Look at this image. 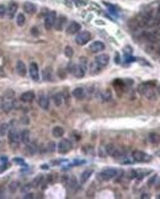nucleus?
Listing matches in <instances>:
<instances>
[{
    "label": "nucleus",
    "instance_id": "obj_18",
    "mask_svg": "<svg viewBox=\"0 0 160 199\" xmlns=\"http://www.w3.org/2000/svg\"><path fill=\"white\" fill-rule=\"evenodd\" d=\"M71 94H73V96H74L75 99L78 100H83L85 97V90H84L83 87H76V89H74Z\"/></svg>",
    "mask_w": 160,
    "mask_h": 199
},
{
    "label": "nucleus",
    "instance_id": "obj_37",
    "mask_svg": "<svg viewBox=\"0 0 160 199\" xmlns=\"http://www.w3.org/2000/svg\"><path fill=\"white\" fill-rule=\"evenodd\" d=\"M75 2H76L78 5H85V4H86L85 0H75Z\"/></svg>",
    "mask_w": 160,
    "mask_h": 199
},
{
    "label": "nucleus",
    "instance_id": "obj_39",
    "mask_svg": "<svg viewBox=\"0 0 160 199\" xmlns=\"http://www.w3.org/2000/svg\"><path fill=\"white\" fill-rule=\"evenodd\" d=\"M115 62H116L117 64H120V62H121V60H120V54H116V57H115Z\"/></svg>",
    "mask_w": 160,
    "mask_h": 199
},
{
    "label": "nucleus",
    "instance_id": "obj_21",
    "mask_svg": "<svg viewBox=\"0 0 160 199\" xmlns=\"http://www.w3.org/2000/svg\"><path fill=\"white\" fill-rule=\"evenodd\" d=\"M66 187H68V191H70V192H74V191L76 189V187H78V182H76L75 177H71V178H69V179H68V182H66Z\"/></svg>",
    "mask_w": 160,
    "mask_h": 199
},
{
    "label": "nucleus",
    "instance_id": "obj_7",
    "mask_svg": "<svg viewBox=\"0 0 160 199\" xmlns=\"http://www.w3.org/2000/svg\"><path fill=\"white\" fill-rule=\"evenodd\" d=\"M71 73H73V75H74L75 77H78V79H81V77L85 76V69L80 65V64H75V65L71 66Z\"/></svg>",
    "mask_w": 160,
    "mask_h": 199
},
{
    "label": "nucleus",
    "instance_id": "obj_9",
    "mask_svg": "<svg viewBox=\"0 0 160 199\" xmlns=\"http://www.w3.org/2000/svg\"><path fill=\"white\" fill-rule=\"evenodd\" d=\"M29 71H30V75H31L32 79H33L34 81H38V79H39V71H38L37 63H33V62H32L31 64H30V68H29Z\"/></svg>",
    "mask_w": 160,
    "mask_h": 199
},
{
    "label": "nucleus",
    "instance_id": "obj_22",
    "mask_svg": "<svg viewBox=\"0 0 160 199\" xmlns=\"http://www.w3.org/2000/svg\"><path fill=\"white\" fill-rule=\"evenodd\" d=\"M91 175H93V170H85L80 176V183H83V184L86 183L88 179L91 177Z\"/></svg>",
    "mask_w": 160,
    "mask_h": 199
},
{
    "label": "nucleus",
    "instance_id": "obj_41",
    "mask_svg": "<svg viewBox=\"0 0 160 199\" xmlns=\"http://www.w3.org/2000/svg\"><path fill=\"white\" fill-rule=\"evenodd\" d=\"M32 34H36V36H37V34H38V31H37V29H36V27H33V29H32Z\"/></svg>",
    "mask_w": 160,
    "mask_h": 199
},
{
    "label": "nucleus",
    "instance_id": "obj_38",
    "mask_svg": "<svg viewBox=\"0 0 160 199\" xmlns=\"http://www.w3.org/2000/svg\"><path fill=\"white\" fill-rule=\"evenodd\" d=\"M24 198H25V199H32V198H33V194H32V193H26Z\"/></svg>",
    "mask_w": 160,
    "mask_h": 199
},
{
    "label": "nucleus",
    "instance_id": "obj_46",
    "mask_svg": "<svg viewBox=\"0 0 160 199\" xmlns=\"http://www.w3.org/2000/svg\"><path fill=\"white\" fill-rule=\"evenodd\" d=\"M148 197H149L148 194H143V196H142V198H148Z\"/></svg>",
    "mask_w": 160,
    "mask_h": 199
},
{
    "label": "nucleus",
    "instance_id": "obj_24",
    "mask_svg": "<svg viewBox=\"0 0 160 199\" xmlns=\"http://www.w3.org/2000/svg\"><path fill=\"white\" fill-rule=\"evenodd\" d=\"M63 101L64 99H63V94H62V92H58V94H54V95H53V102H54L56 106H58V107L62 106Z\"/></svg>",
    "mask_w": 160,
    "mask_h": 199
},
{
    "label": "nucleus",
    "instance_id": "obj_32",
    "mask_svg": "<svg viewBox=\"0 0 160 199\" xmlns=\"http://www.w3.org/2000/svg\"><path fill=\"white\" fill-rule=\"evenodd\" d=\"M17 187H19V183H17V182H12V183L10 184V192H11V193L16 192V191H17Z\"/></svg>",
    "mask_w": 160,
    "mask_h": 199
},
{
    "label": "nucleus",
    "instance_id": "obj_28",
    "mask_svg": "<svg viewBox=\"0 0 160 199\" xmlns=\"http://www.w3.org/2000/svg\"><path fill=\"white\" fill-rule=\"evenodd\" d=\"M25 22H26L25 15H24V14H19V15H17V17H16V24H17L19 26H24V25H25Z\"/></svg>",
    "mask_w": 160,
    "mask_h": 199
},
{
    "label": "nucleus",
    "instance_id": "obj_4",
    "mask_svg": "<svg viewBox=\"0 0 160 199\" xmlns=\"http://www.w3.org/2000/svg\"><path fill=\"white\" fill-rule=\"evenodd\" d=\"M56 20H57L56 11H48L46 17H44V27H46V30H52L54 27Z\"/></svg>",
    "mask_w": 160,
    "mask_h": 199
},
{
    "label": "nucleus",
    "instance_id": "obj_45",
    "mask_svg": "<svg viewBox=\"0 0 160 199\" xmlns=\"http://www.w3.org/2000/svg\"><path fill=\"white\" fill-rule=\"evenodd\" d=\"M157 31L160 33V20H159V22H158V30H157Z\"/></svg>",
    "mask_w": 160,
    "mask_h": 199
},
{
    "label": "nucleus",
    "instance_id": "obj_6",
    "mask_svg": "<svg viewBox=\"0 0 160 199\" xmlns=\"http://www.w3.org/2000/svg\"><path fill=\"white\" fill-rule=\"evenodd\" d=\"M71 143H70V140H68V139H62L61 141H59V144H58V146H57V150H58V153L59 154H66V153H69L70 150H71Z\"/></svg>",
    "mask_w": 160,
    "mask_h": 199
},
{
    "label": "nucleus",
    "instance_id": "obj_29",
    "mask_svg": "<svg viewBox=\"0 0 160 199\" xmlns=\"http://www.w3.org/2000/svg\"><path fill=\"white\" fill-rule=\"evenodd\" d=\"M42 182H43V176H37V177L33 179L32 186H33V187H41Z\"/></svg>",
    "mask_w": 160,
    "mask_h": 199
},
{
    "label": "nucleus",
    "instance_id": "obj_2",
    "mask_svg": "<svg viewBox=\"0 0 160 199\" xmlns=\"http://www.w3.org/2000/svg\"><path fill=\"white\" fill-rule=\"evenodd\" d=\"M118 173H120V172H118L116 168H106V170L101 171V172L97 175V178H98V181L106 182V181H110V179L117 177Z\"/></svg>",
    "mask_w": 160,
    "mask_h": 199
},
{
    "label": "nucleus",
    "instance_id": "obj_17",
    "mask_svg": "<svg viewBox=\"0 0 160 199\" xmlns=\"http://www.w3.org/2000/svg\"><path fill=\"white\" fill-rule=\"evenodd\" d=\"M34 92H32V91H27V92H25V94H22L21 95V97L20 100L22 101V102H25V103H30L32 102L33 100H34Z\"/></svg>",
    "mask_w": 160,
    "mask_h": 199
},
{
    "label": "nucleus",
    "instance_id": "obj_8",
    "mask_svg": "<svg viewBox=\"0 0 160 199\" xmlns=\"http://www.w3.org/2000/svg\"><path fill=\"white\" fill-rule=\"evenodd\" d=\"M81 30V26H80V24H78V22H75V21H73V22H70L69 25H68V27H66V33L68 34H75V33H78L79 31Z\"/></svg>",
    "mask_w": 160,
    "mask_h": 199
},
{
    "label": "nucleus",
    "instance_id": "obj_25",
    "mask_svg": "<svg viewBox=\"0 0 160 199\" xmlns=\"http://www.w3.org/2000/svg\"><path fill=\"white\" fill-rule=\"evenodd\" d=\"M52 134H53L54 138H62L64 135V129L62 127L57 126V127H54V128L52 129Z\"/></svg>",
    "mask_w": 160,
    "mask_h": 199
},
{
    "label": "nucleus",
    "instance_id": "obj_20",
    "mask_svg": "<svg viewBox=\"0 0 160 199\" xmlns=\"http://www.w3.org/2000/svg\"><path fill=\"white\" fill-rule=\"evenodd\" d=\"M66 22V19L64 16H59L57 20H56V24H54V27L57 31H62L64 27V24Z\"/></svg>",
    "mask_w": 160,
    "mask_h": 199
},
{
    "label": "nucleus",
    "instance_id": "obj_34",
    "mask_svg": "<svg viewBox=\"0 0 160 199\" xmlns=\"http://www.w3.org/2000/svg\"><path fill=\"white\" fill-rule=\"evenodd\" d=\"M86 64H88V62H86V58H85V57H81V58H80V65L83 66L85 70H86Z\"/></svg>",
    "mask_w": 160,
    "mask_h": 199
},
{
    "label": "nucleus",
    "instance_id": "obj_11",
    "mask_svg": "<svg viewBox=\"0 0 160 199\" xmlns=\"http://www.w3.org/2000/svg\"><path fill=\"white\" fill-rule=\"evenodd\" d=\"M38 106H39L42 109H46V111L49 108V100H48V97H47L46 95L41 94V95L38 96Z\"/></svg>",
    "mask_w": 160,
    "mask_h": 199
},
{
    "label": "nucleus",
    "instance_id": "obj_5",
    "mask_svg": "<svg viewBox=\"0 0 160 199\" xmlns=\"http://www.w3.org/2000/svg\"><path fill=\"white\" fill-rule=\"evenodd\" d=\"M90 39H91V34L88 31H79L75 37V42L79 46H85Z\"/></svg>",
    "mask_w": 160,
    "mask_h": 199
},
{
    "label": "nucleus",
    "instance_id": "obj_10",
    "mask_svg": "<svg viewBox=\"0 0 160 199\" xmlns=\"http://www.w3.org/2000/svg\"><path fill=\"white\" fill-rule=\"evenodd\" d=\"M17 2H15V1H10V4H9V6L6 7V15L10 17V19H12L14 16H15V14H16V11H17Z\"/></svg>",
    "mask_w": 160,
    "mask_h": 199
},
{
    "label": "nucleus",
    "instance_id": "obj_35",
    "mask_svg": "<svg viewBox=\"0 0 160 199\" xmlns=\"http://www.w3.org/2000/svg\"><path fill=\"white\" fill-rule=\"evenodd\" d=\"M29 118L27 117H21V119H20V123L21 124H29Z\"/></svg>",
    "mask_w": 160,
    "mask_h": 199
},
{
    "label": "nucleus",
    "instance_id": "obj_44",
    "mask_svg": "<svg viewBox=\"0 0 160 199\" xmlns=\"http://www.w3.org/2000/svg\"><path fill=\"white\" fill-rule=\"evenodd\" d=\"M41 168H43V170H47V168H48V166H47V165H42V166H41Z\"/></svg>",
    "mask_w": 160,
    "mask_h": 199
},
{
    "label": "nucleus",
    "instance_id": "obj_15",
    "mask_svg": "<svg viewBox=\"0 0 160 199\" xmlns=\"http://www.w3.org/2000/svg\"><path fill=\"white\" fill-rule=\"evenodd\" d=\"M10 126L7 123H1L0 124V143L4 141L5 136H7V132H9Z\"/></svg>",
    "mask_w": 160,
    "mask_h": 199
},
{
    "label": "nucleus",
    "instance_id": "obj_33",
    "mask_svg": "<svg viewBox=\"0 0 160 199\" xmlns=\"http://www.w3.org/2000/svg\"><path fill=\"white\" fill-rule=\"evenodd\" d=\"M5 15H6V6L0 5V17H4Z\"/></svg>",
    "mask_w": 160,
    "mask_h": 199
},
{
    "label": "nucleus",
    "instance_id": "obj_14",
    "mask_svg": "<svg viewBox=\"0 0 160 199\" xmlns=\"http://www.w3.org/2000/svg\"><path fill=\"white\" fill-rule=\"evenodd\" d=\"M24 10H25V12H27V14H30V15H33V14H36V11H37V6L31 2V1H26L25 4H24Z\"/></svg>",
    "mask_w": 160,
    "mask_h": 199
},
{
    "label": "nucleus",
    "instance_id": "obj_47",
    "mask_svg": "<svg viewBox=\"0 0 160 199\" xmlns=\"http://www.w3.org/2000/svg\"><path fill=\"white\" fill-rule=\"evenodd\" d=\"M157 91H158V94H159V95H160V85H159V86H158V89H157Z\"/></svg>",
    "mask_w": 160,
    "mask_h": 199
},
{
    "label": "nucleus",
    "instance_id": "obj_31",
    "mask_svg": "<svg viewBox=\"0 0 160 199\" xmlns=\"http://www.w3.org/2000/svg\"><path fill=\"white\" fill-rule=\"evenodd\" d=\"M64 54L68 57V58H71L73 57V54H74V52H73V49H71V47H69V46H66L65 48H64Z\"/></svg>",
    "mask_w": 160,
    "mask_h": 199
},
{
    "label": "nucleus",
    "instance_id": "obj_27",
    "mask_svg": "<svg viewBox=\"0 0 160 199\" xmlns=\"http://www.w3.org/2000/svg\"><path fill=\"white\" fill-rule=\"evenodd\" d=\"M89 69H90V74H93V75H96V74H98L101 71V66L98 65L96 62H93L89 66Z\"/></svg>",
    "mask_w": 160,
    "mask_h": 199
},
{
    "label": "nucleus",
    "instance_id": "obj_48",
    "mask_svg": "<svg viewBox=\"0 0 160 199\" xmlns=\"http://www.w3.org/2000/svg\"><path fill=\"white\" fill-rule=\"evenodd\" d=\"M159 198H160V196H159Z\"/></svg>",
    "mask_w": 160,
    "mask_h": 199
},
{
    "label": "nucleus",
    "instance_id": "obj_43",
    "mask_svg": "<svg viewBox=\"0 0 160 199\" xmlns=\"http://www.w3.org/2000/svg\"><path fill=\"white\" fill-rule=\"evenodd\" d=\"M125 52H126V53H128V54H129V53H130V48H129V47H126V49H125Z\"/></svg>",
    "mask_w": 160,
    "mask_h": 199
},
{
    "label": "nucleus",
    "instance_id": "obj_26",
    "mask_svg": "<svg viewBox=\"0 0 160 199\" xmlns=\"http://www.w3.org/2000/svg\"><path fill=\"white\" fill-rule=\"evenodd\" d=\"M148 139H149V141H150L152 144H154V145L160 144V135L157 134V133H150L149 136H148Z\"/></svg>",
    "mask_w": 160,
    "mask_h": 199
},
{
    "label": "nucleus",
    "instance_id": "obj_1",
    "mask_svg": "<svg viewBox=\"0 0 160 199\" xmlns=\"http://www.w3.org/2000/svg\"><path fill=\"white\" fill-rule=\"evenodd\" d=\"M7 140L11 148H17L21 141V132L16 127H10L7 132Z\"/></svg>",
    "mask_w": 160,
    "mask_h": 199
},
{
    "label": "nucleus",
    "instance_id": "obj_12",
    "mask_svg": "<svg viewBox=\"0 0 160 199\" xmlns=\"http://www.w3.org/2000/svg\"><path fill=\"white\" fill-rule=\"evenodd\" d=\"M95 62L98 64V65L101 66V68H103V66H106L108 64V62H110V57L107 55V54H100V55H97L95 58Z\"/></svg>",
    "mask_w": 160,
    "mask_h": 199
},
{
    "label": "nucleus",
    "instance_id": "obj_19",
    "mask_svg": "<svg viewBox=\"0 0 160 199\" xmlns=\"http://www.w3.org/2000/svg\"><path fill=\"white\" fill-rule=\"evenodd\" d=\"M42 77L44 81H52L53 80V75H52V69L51 68H46L42 71Z\"/></svg>",
    "mask_w": 160,
    "mask_h": 199
},
{
    "label": "nucleus",
    "instance_id": "obj_36",
    "mask_svg": "<svg viewBox=\"0 0 160 199\" xmlns=\"http://www.w3.org/2000/svg\"><path fill=\"white\" fill-rule=\"evenodd\" d=\"M56 150V144L54 143H49L48 144V151H54Z\"/></svg>",
    "mask_w": 160,
    "mask_h": 199
},
{
    "label": "nucleus",
    "instance_id": "obj_23",
    "mask_svg": "<svg viewBox=\"0 0 160 199\" xmlns=\"http://www.w3.org/2000/svg\"><path fill=\"white\" fill-rule=\"evenodd\" d=\"M21 141H22L24 144L31 143V134H30V132H29L27 129H25V130L21 132Z\"/></svg>",
    "mask_w": 160,
    "mask_h": 199
},
{
    "label": "nucleus",
    "instance_id": "obj_40",
    "mask_svg": "<svg viewBox=\"0 0 160 199\" xmlns=\"http://www.w3.org/2000/svg\"><path fill=\"white\" fill-rule=\"evenodd\" d=\"M14 162H17V164H25V162H24V160H21V159H15V160H14Z\"/></svg>",
    "mask_w": 160,
    "mask_h": 199
},
{
    "label": "nucleus",
    "instance_id": "obj_30",
    "mask_svg": "<svg viewBox=\"0 0 160 199\" xmlns=\"http://www.w3.org/2000/svg\"><path fill=\"white\" fill-rule=\"evenodd\" d=\"M26 151H27L29 154H34V153L37 151V148H36V145L29 143V144H26Z\"/></svg>",
    "mask_w": 160,
    "mask_h": 199
},
{
    "label": "nucleus",
    "instance_id": "obj_3",
    "mask_svg": "<svg viewBox=\"0 0 160 199\" xmlns=\"http://www.w3.org/2000/svg\"><path fill=\"white\" fill-rule=\"evenodd\" d=\"M132 160H133L134 162H149V161L152 160V157H150L148 154L143 153V151L135 150V151L132 153Z\"/></svg>",
    "mask_w": 160,
    "mask_h": 199
},
{
    "label": "nucleus",
    "instance_id": "obj_42",
    "mask_svg": "<svg viewBox=\"0 0 160 199\" xmlns=\"http://www.w3.org/2000/svg\"><path fill=\"white\" fill-rule=\"evenodd\" d=\"M29 189H30V186H25V188H22L24 192H26V191H29Z\"/></svg>",
    "mask_w": 160,
    "mask_h": 199
},
{
    "label": "nucleus",
    "instance_id": "obj_13",
    "mask_svg": "<svg viewBox=\"0 0 160 199\" xmlns=\"http://www.w3.org/2000/svg\"><path fill=\"white\" fill-rule=\"evenodd\" d=\"M103 49H105V44L102 42H100V41H95V42H93L90 44V51L93 53H98V52H101Z\"/></svg>",
    "mask_w": 160,
    "mask_h": 199
},
{
    "label": "nucleus",
    "instance_id": "obj_16",
    "mask_svg": "<svg viewBox=\"0 0 160 199\" xmlns=\"http://www.w3.org/2000/svg\"><path fill=\"white\" fill-rule=\"evenodd\" d=\"M16 71H17V74L21 75V76H25V75H26L27 68H26L25 63H24L22 60H19V62L16 63Z\"/></svg>",
    "mask_w": 160,
    "mask_h": 199
}]
</instances>
